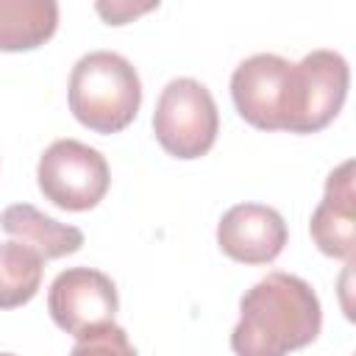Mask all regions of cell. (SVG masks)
<instances>
[{"label": "cell", "mask_w": 356, "mask_h": 356, "mask_svg": "<svg viewBox=\"0 0 356 356\" xmlns=\"http://www.w3.org/2000/svg\"><path fill=\"white\" fill-rule=\"evenodd\" d=\"M320 328L323 309L312 284L275 270L242 295L231 350L236 356H286L312 345Z\"/></svg>", "instance_id": "obj_1"}, {"label": "cell", "mask_w": 356, "mask_h": 356, "mask_svg": "<svg viewBox=\"0 0 356 356\" xmlns=\"http://www.w3.org/2000/svg\"><path fill=\"white\" fill-rule=\"evenodd\" d=\"M231 100L239 117L259 131L306 134V75L300 64L275 53L245 58L231 75Z\"/></svg>", "instance_id": "obj_2"}, {"label": "cell", "mask_w": 356, "mask_h": 356, "mask_svg": "<svg viewBox=\"0 0 356 356\" xmlns=\"http://www.w3.org/2000/svg\"><path fill=\"white\" fill-rule=\"evenodd\" d=\"M70 111L95 134H117L128 128L142 106V81L136 67L111 50L81 56L70 72Z\"/></svg>", "instance_id": "obj_3"}, {"label": "cell", "mask_w": 356, "mask_h": 356, "mask_svg": "<svg viewBox=\"0 0 356 356\" xmlns=\"http://www.w3.org/2000/svg\"><path fill=\"white\" fill-rule=\"evenodd\" d=\"M220 131V114L211 92L195 78H172L153 111V134L175 159L206 156Z\"/></svg>", "instance_id": "obj_4"}, {"label": "cell", "mask_w": 356, "mask_h": 356, "mask_svg": "<svg viewBox=\"0 0 356 356\" xmlns=\"http://www.w3.org/2000/svg\"><path fill=\"white\" fill-rule=\"evenodd\" d=\"M36 181L53 206L64 211H89L106 197L111 172L100 150L78 139H56L39 156Z\"/></svg>", "instance_id": "obj_5"}, {"label": "cell", "mask_w": 356, "mask_h": 356, "mask_svg": "<svg viewBox=\"0 0 356 356\" xmlns=\"http://www.w3.org/2000/svg\"><path fill=\"white\" fill-rule=\"evenodd\" d=\"M117 309L120 298L114 281L92 267H70L58 273L47 289V312L53 323L75 339L111 325Z\"/></svg>", "instance_id": "obj_6"}, {"label": "cell", "mask_w": 356, "mask_h": 356, "mask_svg": "<svg viewBox=\"0 0 356 356\" xmlns=\"http://www.w3.org/2000/svg\"><path fill=\"white\" fill-rule=\"evenodd\" d=\"M284 217L264 203H236L217 222L220 250L242 264H270L286 245Z\"/></svg>", "instance_id": "obj_7"}, {"label": "cell", "mask_w": 356, "mask_h": 356, "mask_svg": "<svg viewBox=\"0 0 356 356\" xmlns=\"http://www.w3.org/2000/svg\"><path fill=\"white\" fill-rule=\"evenodd\" d=\"M312 239L320 253L353 261L356 250V192H353V159L334 167L325 178V192L309 222Z\"/></svg>", "instance_id": "obj_8"}, {"label": "cell", "mask_w": 356, "mask_h": 356, "mask_svg": "<svg viewBox=\"0 0 356 356\" xmlns=\"http://www.w3.org/2000/svg\"><path fill=\"white\" fill-rule=\"evenodd\" d=\"M298 64L303 67L309 95L306 134H317L342 111L350 83V67L337 50H312Z\"/></svg>", "instance_id": "obj_9"}, {"label": "cell", "mask_w": 356, "mask_h": 356, "mask_svg": "<svg viewBox=\"0 0 356 356\" xmlns=\"http://www.w3.org/2000/svg\"><path fill=\"white\" fill-rule=\"evenodd\" d=\"M0 228L6 234H11L14 242H22L31 250H36L44 261L70 256V253L81 250V245H83V231L81 228L58 222V220L47 217L44 211H39L31 203H14V206L3 209Z\"/></svg>", "instance_id": "obj_10"}, {"label": "cell", "mask_w": 356, "mask_h": 356, "mask_svg": "<svg viewBox=\"0 0 356 356\" xmlns=\"http://www.w3.org/2000/svg\"><path fill=\"white\" fill-rule=\"evenodd\" d=\"M58 28L53 0H0V50L22 53L42 47Z\"/></svg>", "instance_id": "obj_11"}, {"label": "cell", "mask_w": 356, "mask_h": 356, "mask_svg": "<svg viewBox=\"0 0 356 356\" xmlns=\"http://www.w3.org/2000/svg\"><path fill=\"white\" fill-rule=\"evenodd\" d=\"M44 259L22 242H0V309L25 306L42 286Z\"/></svg>", "instance_id": "obj_12"}, {"label": "cell", "mask_w": 356, "mask_h": 356, "mask_svg": "<svg viewBox=\"0 0 356 356\" xmlns=\"http://www.w3.org/2000/svg\"><path fill=\"white\" fill-rule=\"evenodd\" d=\"M70 356H136V348L131 345L125 328L111 323V325H103V328L81 337L72 345Z\"/></svg>", "instance_id": "obj_13"}, {"label": "cell", "mask_w": 356, "mask_h": 356, "mask_svg": "<svg viewBox=\"0 0 356 356\" xmlns=\"http://www.w3.org/2000/svg\"><path fill=\"white\" fill-rule=\"evenodd\" d=\"M159 3H122V0H114V3H97L95 8H97V14L108 22V25H122V22H128L131 17H139V14H145V11H153Z\"/></svg>", "instance_id": "obj_14"}, {"label": "cell", "mask_w": 356, "mask_h": 356, "mask_svg": "<svg viewBox=\"0 0 356 356\" xmlns=\"http://www.w3.org/2000/svg\"><path fill=\"white\" fill-rule=\"evenodd\" d=\"M0 356H14V353H0Z\"/></svg>", "instance_id": "obj_15"}]
</instances>
